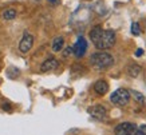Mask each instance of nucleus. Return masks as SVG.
<instances>
[{
	"mask_svg": "<svg viewBox=\"0 0 146 135\" xmlns=\"http://www.w3.org/2000/svg\"><path fill=\"white\" fill-rule=\"evenodd\" d=\"M90 39L98 50H109L115 43V32L111 30H103L101 26H97L90 32Z\"/></svg>",
	"mask_w": 146,
	"mask_h": 135,
	"instance_id": "nucleus-1",
	"label": "nucleus"
},
{
	"mask_svg": "<svg viewBox=\"0 0 146 135\" xmlns=\"http://www.w3.org/2000/svg\"><path fill=\"white\" fill-rule=\"evenodd\" d=\"M90 62H91V64H93L94 67H97V68H107V67L113 66L114 58L107 52H95L91 55Z\"/></svg>",
	"mask_w": 146,
	"mask_h": 135,
	"instance_id": "nucleus-2",
	"label": "nucleus"
},
{
	"mask_svg": "<svg viewBox=\"0 0 146 135\" xmlns=\"http://www.w3.org/2000/svg\"><path fill=\"white\" fill-rule=\"evenodd\" d=\"M110 100L118 106H126L130 100V91L125 90V88H118L117 91L111 94Z\"/></svg>",
	"mask_w": 146,
	"mask_h": 135,
	"instance_id": "nucleus-3",
	"label": "nucleus"
},
{
	"mask_svg": "<svg viewBox=\"0 0 146 135\" xmlns=\"http://www.w3.org/2000/svg\"><path fill=\"white\" fill-rule=\"evenodd\" d=\"M137 126L134 123H130V122H123V123H119L118 126L115 127V135H133L134 131H135Z\"/></svg>",
	"mask_w": 146,
	"mask_h": 135,
	"instance_id": "nucleus-4",
	"label": "nucleus"
},
{
	"mask_svg": "<svg viewBox=\"0 0 146 135\" xmlns=\"http://www.w3.org/2000/svg\"><path fill=\"white\" fill-rule=\"evenodd\" d=\"M87 113L94 118V119H98V120H105L107 118V110L103 107V106H91L87 109Z\"/></svg>",
	"mask_w": 146,
	"mask_h": 135,
	"instance_id": "nucleus-5",
	"label": "nucleus"
},
{
	"mask_svg": "<svg viewBox=\"0 0 146 135\" xmlns=\"http://www.w3.org/2000/svg\"><path fill=\"white\" fill-rule=\"evenodd\" d=\"M32 46H34V36L31 34H27L26 32L23 35L20 43H19V51L22 54H27L32 48Z\"/></svg>",
	"mask_w": 146,
	"mask_h": 135,
	"instance_id": "nucleus-6",
	"label": "nucleus"
},
{
	"mask_svg": "<svg viewBox=\"0 0 146 135\" xmlns=\"http://www.w3.org/2000/svg\"><path fill=\"white\" fill-rule=\"evenodd\" d=\"M87 50V42L84 40V38H79L76 40L75 46L72 47V54L75 55L76 58H82Z\"/></svg>",
	"mask_w": 146,
	"mask_h": 135,
	"instance_id": "nucleus-7",
	"label": "nucleus"
},
{
	"mask_svg": "<svg viewBox=\"0 0 146 135\" xmlns=\"http://www.w3.org/2000/svg\"><path fill=\"white\" fill-rule=\"evenodd\" d=\"M59 66V62L55 59V58H48L47 60L43 62V64L40 67V71L42 72H48V71H54L58 68Z\"/></svg>",
	"mask_w": 146,
	"mask_h": 135,
	"instance_id": "nucleus-8",
	"label": "nucleus"
},
{
	"mask_svg": "<svg viewBox=\"0 0 146 135\" xmlns=\"http://www.w3.org/2000/svg\"><path fill=\"white\" fill-rule=\"evenodd\" d=\"M94 90L98 95H105L109 91V84L106 83V80H98L94 84Z\"/></svg>",
	"mask_w": 146,
	"mask_h": 135,
	"instance_id": "nucleus-9",
	"label": "nucleus"
},
{
	"mask_svg": "<svg viewBox=\"0 0 146 135\" xmlns=\"http://www.w3.org/2000/svg\"><path fill=\"white\" fill-rule=\"evenodd\" d=\"M127 72L131 78H137L138 75L142 72V68H141V66H138V64H130L127 68Z\"/></svg>",
	"mask_w": 146,
	"mask_h": 135,
	"instance_id": "nucleus-10",
	"label": "nucleus"
},
{
	"mask_svg": "<svg viewBox=\"0 0 146 135\" xmlns=\"http://www.w3.org/2000/svg\"><path fill=\"white\" fill-rule=\"evenodd\" d=\"M63 44H64V39H63L62 36H58V38H55V39H54V42H52V51L59 52V51L63 48Z\"/></svg>",
	"mask_w": 146,
	"mask_h": 135,
	"instance_id": "nucleus-11",
	"label": "nucleus"
},
{
	"mask_svg": "<svg viewBox=\"0 0 146 135\" xmlns=\"http://www.w3.org/2000/svg\"><path fill=\"white\" fill-rule=\"evenodd\" d=\"M3 18H4L5 20H12V19L16 18V11L13 8L5 9L4 12H3Z\"/></svg>",
	"mask_w": 146,
	"mask_h": 135,
	"instance_id": "nucleus-12",
	"label": "nucleus"
},
{
	"mask_svg": "<svg viewBox=\"0 0 146 135\" xmlns=\"http://www.w3.org/2000/svg\"><path fill=\"white\" fill-rule=\"evenodd\" d=\"M130 94L133 95V98L137 100L138 103H141V105L145 103V96H143V94H141V92H138V91H131Z\"/></svg>",
	"mask_w": 146,
	"mask_h": 135,
	"instance_id": "nucleus-13",
	"label": "nucleus"
},
{
	"mask_svg": "<svg viewBox=\"0 0 146 135\" xmlns=\"http://www.w3.org/2000/svg\"><path fill=\"white\" fill-rule=\"evenodd\" d=\"M131 34H133L134 36L141 35V27H139L138 23H133V24H131Z\"/></svg>",
	"mask_w": 146,
	"mask_h": 135,
	"instance_id": "nucleus-14",
	"label": "nucleus"
},
{
	"mask_svg": "<svg viewBox=\"0 0 146 135\" xmlns=\"http://www.w3.org/2000/svg\"><path fill=\"white\" fill-rule=\"evenodd\" d=\"M133 135H146V126L145 124H142V126H138L135 128Z\"/></svg>",
	"mask_w": 146,
	"mask_h": 135,
	"instance_id": "nucleus-15",
	"label": "nucleus"
},
{
	"mask_svg": "<svg viewBox=\"0 0 146 135\" xmlns=\"http://www.w3.org/2000/svg\"><path fill=\"white\" fill-rule=\"evenodd\" d=\"M71 54H72V48H71V47H67L66 51L63 52V56H68V55H71Z\"/></svg>",
	"mask_w": 146,
	"mask_h": 135,
	"instance_id": "nucleus-16",
	"label": "nucleus"
},
{
	"mask_svg": "<svg viewBox=\"0 0 146 135\" xmlns=\"http://www.w3.org/2000/svg\"><path fill=\"white\" fill-rule=\"evenodd\" d=\"M142 54H143V50H142V48H138L137 52H135V56H142Z\"/></svg>",
	"mask_w": 146,
	"mask_h": 135,
	"instance_id": "nucleus-17",
	"label": "nucleus"
},
{
	"mask_svg": "<svg viewBox=\"0 0 146 135\" xmlns=\"http://www.w3.org/2000/svg\"><path fill=\"white\" fill-rule=\"evenodd\" d=\"M3 110H5V111H11L12 109L8 106V103H4V105H3Z\"/></svg>",
	"mask_w": 146,
	"mask_h": 135,
	"instance_id": "nucleus-18",
	"label": "nucleus"
},
{
	"mask_svg": "<svg viewBox=\"0 0 146 135\" xmlns=\"http://www.w3.org/2000/svg\"><path fill=\"white\" fill-rule=\"evenodd\" d=\"M51 1H54V0H51Z\"/></svg>",
	"mask_w": 146,
	"mask_h": 135,
	"instance_id": "nucleus-19",
	"label": "nucleus"
}]
</instances>
